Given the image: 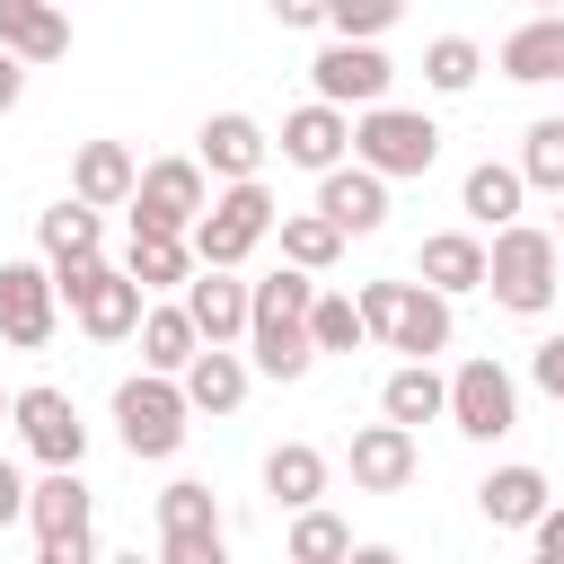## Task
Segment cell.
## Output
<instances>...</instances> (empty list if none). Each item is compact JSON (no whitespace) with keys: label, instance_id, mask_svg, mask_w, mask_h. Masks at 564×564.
Segmentation results:
<instances>
[{"label":"cell","instance_id":"obj_44","mask_svg":"<svg viewBox=\"0 0 564 564\" xmlns=\"http://www.w3.org/2000/svg\"><path fill=\"white\" fill-rule=\"evenodd\" d=\"M529 9H564V0H529Z\"/></svg>","mask_w":564,"mask_h":564},{"label":"cell","instance_id":"obj_26","mask_svg":"<svg viewBox=\"0 0 564 564\" xmlns=\"http://www.w3.org/2000/svg\"><path fill=\"white\" fill-rule=\"evenodd\" d=\"M520 194H529V176H520V167H502V159H476V167L458 176V212H467L476 229L520 220Z\"/></svg>","mask_w":564,"mask_h":564},{"label":"cell","instance_id":"obj_34","mask_svg":"<svg viewBox=\"0 0 564 564\" xmlns=\"http://www.w3.org/2000/svg\"><path fill=\"white\" fill-rule=\"evenodd\" d=\"M423 79H432L441 97H467V88L485 79V44H476V35H432V44H423Z\"/></svg>","mask_w":564,"mask_h":564},{"label":"cell","instance_id":"obj_19","mask_svg":"<svg viewBox=\"0 0 564 564\" xmlns=\"http://www.w3.org/2000/svg\"><path fill=\"white\" fill-rule=\"evenodd\" d=\"M494 70L520 79V88H555L564 79V9H538L529 26H511L502 53H494Z\"/></svg>","mask_w":564,"mask_h":564},{"label":"cell","instance_id":"obj_6","mask_svg":"<svg viewBox=\"0 0 564 564\" xmlns=\"http://www.w3.org/2000/svg\"><path fill=\"white\" fill-rule=\"evenodd\" d=\"M352 159L361 167H379L388 185L397 176H432V159H441V123L432 115H414V106H352Z\"/></svg>","mask_w":564,"mask_h":564},{"label":"cell","instance_id":"obj_20","mask_svg":"<svg viewBox=\"0 0 564 564\" xmlns=\"http://www.w3.org/2000/svg\"><path fill=\"white\" fill-rule=\"evenodd\" d=\"M176 388H185L194 414H238V405H247V352H229V344H194V361L176 370Z\"/></svg>","mask_w":564,"mask_h":564},{"label":"cell","instance_id":"obj_38","mask_svg":"<svg viewBox=\"0 0 564 564\" xmlns=\"http://www.w3.org/2000/svg\"><path fill=\"white\" fill-rule=\"evenodd\" d=\"M529 379H538V388H546V397L564 405V335H546V344L529 352Z\"/></svg>","mask_w":564,"mask_h":564},{"label":"cell","instance_id":"obj_25","mask_svg":"<svg viewBox=\"0 0 564 564\" xmlns=\"http://www.w3.org/2000/svg\"><path fill=\"white\" fill-rule=\"evenodd\" d=\"M414 273L432 282V291H485V238L476 229H432L423 238V256H414Z\"/></svg>","mask_w":564,"mask_h":564},{"label":"cell","instance_id":"obj_43","mask_svg":"<svg viewBox=\"0 0 564 564\" xmlns=\"http://www.w3.org/2000/svg\"><path fill=\"white\" fill-rule=\"evenodd\" d=\"M555 212H564V194H555ZM555 247H564V220H555Z\"/></svg>","mask_w":564,"mask_h":564},{"label":"cell","instance_id":"obj_37","mask_svg":"<svg viewBox=\"0 0 564 564\" xmlns=\"http://www.w3.org/2000/svg\"><path fill=\"white\" fill-rule=\"evenodd\" d=\"M405 18V0H326V26L335 35H388Z\"/></svg>","mask_w":564,"mask_h":564},{"label":"cell","instance_id":"obj_24","mask_svg":"<svg viewBox=\"0 0 564 564\" xmlns=\"http://www.w3.org/2000/svg\"><path fill=\"white\" fill-rule=\"evenodd\" d=\"M35 247H44V264H79V256L106 247V212L79 203V194H62L53 212H35Z\"/></svg>","mask_w":564,"mask_h":564},{"label":"cell","instance_id":"obj_16","mask_svg":"<svg viewBox=\"0 0 564 564\" xmlns=\"http://www.w3.org/2000/svg\"><path fill=\"white\" fill-rule=\"evenodd\" d=\"M176 300H185V317H194L203 344H238L247 335V282H238V264H194Z\"/></svg>","mask_w":564,"mask_h":564},{"label":"cell","instance_id":"obj_3","mask_svg":"<svg viewBox=\"0 0 564 564\" xmlns=\"http://www.w3.org/2000/svg\"><path fill=\"white\" fill-rule=\"evenodd\" d=\"M555 229H538V220H502L494 229V247H485V291L511 308V317H546L564 291H555Z\"/></svg>","mask_w":564,"mask_h":564},{"label":"cell","instance_id":"obj_21","mask_svg":"<svg viewBox=\"0 0 564 564\" xmlns=\"http://www.w3.org/2000/svg\"><path fill=\"white\" fill-rule=\"evenodd\" d=\"M0 44L35 70V62H62L70 53V18L62 0H0Z\"/></svg>","mask_w":564,"mask_h":564},{"label":"cell","instance_id":"obj_23","mask_svg":"<svg viewBox=\"0 0 564 564\" xmlns=\"http://www.w3.org/2000/svg\"><path fill=\"white\" fill-rule=\"evenodd\" d=\"M132 176H141V167H132V150H123V141H79V150H70V194H79V203H97V212L132 203Z\"/></svg>","mask_w":564,"mask_h":564},{"label":"cell","instance_id":"obj_8","mask_svg":"<svg viewBox=\"0 0 564 564\" xmlns=\"http://www.w3.org/2000/svg\"><path fill=\"white\" fill-rule=\"evenodd\" d=\"M88 485L79 467H44V485H26V520H35V555L44 564H88L97 555V520H88Z\"/></svg>","mask_w":564,"mask_h":564},{"label":"cell","instance_id":"obj_15","mask_svg":"<svg viewBox=\"0 0 564 564\" xmlns=\"http://www.w3.org/2000/svg\"><path fill=\"white\" fill-rule=\"evenodd\" d=\"M317 212H326L344 238H370V229L388 220V176L361 167V159H335V167L317 176Z\"/></svg>","mask_w":564,"mask_h":564},{"label":"cell","instance_id":"obj_30","mask_svg":"<svg viewBox=\"0 0 564 564\" xmlns=\"http://www.w3.org/2000/svg\"><path fill=\"white\" fill-rule=\"evenodd\" d=\"M546 502H555V494H546V476H538V467H494V476L476 485V511H485L494 529H529Z\"/></svg>","mask_w":564,"mask_h":564},{"label":"cell","instance_id":"obj_40","mask_svg":"<svg viewBox=\"0 0 564 564\" xmlns=\"http://www.w3.org/2000/svg\"><path fill=\"white\" fill-rule=\"evenodd\" d=\"M9 520H26V476L0 458V529H9Z\"/></svg>","mask_w":564,"mask_h":564},{"label":"cell","instance_id":"obj_9","mask_svg":"<svg viewBox=\"0 0 564 564\" xmlns=\"http://www.w3.org/2000/svg\"><path fill=\"white\" fill-rule=\"evenodd\" d=\"M467 441H502L511 423H520V379L494 361V352H476V361H458L449 370V405H441Z\"/></svg>","mask_w":564,"mask_h":564},{"label":"cell","instance_id":"obj_13","mask_svg":"<svg viewBox=\"0 0 564 564\" xmlns=\"http://www.w3.org/2000/svg\"><path fill=\"white\" fill-rule=\"evenodd\" d=\"M212 203L203 159H150L132 176V229H194V212Z\"/></svg>","mask_w":564,"mask_h":564},{"label":"cell","instance_id":"obj_31","mask_svg":"<svg viewBox=\"0 0 564 564\" xmlns=\"http://www.w3.org/2000/svg\"><path fill=\"white\" fill-rule=\"evenodd\" d=\"M132 335H141V370H185V361H194V344H203V335H194V317H185V300L141 308V326H132Z\"/></svg>","mask_w":564,"mask_h":564},{"label":"cell","instance_id":"obj_10","mask_svg":"<svg viewBox=\"0 0 564 564\" xmlns=\"http://www.w3.org/2000/svg\"><path fill=\"white\" fill-rule=\"evenodd\" d=\"M159 555H167V564H220V555H229V529H220L212 485L176 476V485L159 494Z\"/></svg>","mask_w":564,"mask_h":564},{"label":"cell","instance_id":"obj_42","mask_svg":"<svg viewBox=\"0 0 564 564\" xmlns=\"http://www.w3.org/2000/svg\"><path fill=\"white\" fill-rule=\"evenodd\" d=\"M282 26H326V0H273Z\"/></svg>","mask_w":564,"mask_h":564},{"label":"cell","instance_id":"obj_33","mask_svg":"<svg viewBox=\"0 0 564 564\" xmlns=\"http://www.w3.org/2000/svg\"><path fill=\"white\" fill-rule=\"evenodd\" d=\"M308 344H317V352H361V344H370V326H361V300L317 282V300H308Z\"/></svg>","mask_w":564,"mask_h":564},{"label":"cell","instance_id":"obj_45","mask_svg":"<svg viewBox=\"0 0 564 564\" xmlns=\"http://www.w3.org/2000/svg\"><path fill=\"white\" fill-rule=\"evenodd\" d=\"M555 291H564V256H555Z\"/></svg>","mask_w":564,"mask_h":564},{"label":"cell","instance_id":"obj_1","mask_svg":"<svg viewBox=\"0 0 564 564\" xmlns=\"http://www.w3.org/2000/svg\"><path fill=\"white\" fill-rule=\"evenodd\" d=\"M308 300H317V273L282 264L264 282H247V361L264 379H308L317 344H308Z\"/></svg>","mask_w":564,"mask_h":564},{"label":"cell","instance_id":"obj_4","mask_svg":"<svg viewBox=\"0 0 564 564\" xmlns=\"http://www.w3.org/2000/svg\"><path fill=\"white\" fill-rule=\"evenodd\" d=\"M53 291H62V308L79 317V335H88V344H123V335L141 326V308H150V291H141L123 264H106V256L53 264Z\"/></svg>","mask_w":564,"mask_h":564},{"label":"cell","instance_id":"obj_29","mask_svg":"<svg viewBox=\"0 0 564 564\" xmlns=\"http://www.w3.org/2000/svg\"><path fill=\"white\" fill-rule=\"evenodd\" d=\"M123 273H132L141 291H185V273H194V238H185V229H132Z\"/></svg>","mask_w":564,"mask_h":564},{"label":"cell","instance_id":"obj_11","mask_svg":"<svg viewBox=\"0 0 564 564\" xmlns=\"http://www.w3.org/2000/svg\"><path fill=\"white\" fill-rule=\"evenodd\" d=\"M308 79H317V97L326 106H379L388 97V79H397V62L379 53V35H335V44H317V62H308Z\"/></svg>","mask_w":564,"mask_h":564},{"label":"cell","instance_id":"obj_46","mask_svg":"<svg viewBox=\"0 0 564 564\" xmlns=\"http://www.w3.org/2000/svg\"><path fill=\"white\" fill-rule=\"evenodd\" d=\"M0 423H9V397H0Z\"/></svg>","mask_w":564,"mask_h":564},{"label":"cell","instance_id":"obj_18","mask_svg":"<svg viewBox=\"0 0 564 564\" xmlns=\"http://www.w3.org/2000/svg\"><path fill=\"white\" fill-rule=\"evenodd\" d=\"M414 467H423V449H414V432H405V423H388V414H379V423H361V432H352V485H361V494H405V485H414Z\"/></svg>","mask_w":564,"mask_h":564},{"label":"cell","instance_id":"obj_32","mask_svg":"<svg viewBox=\"0 0 564 564\" xmlns=\"http://www.w3.org/2000/svg\"><path fill=\"white\" fill-rule=\"evenodd\" d=\"M273 229H282V264H300V273H326L344 256V229L326 212H273Z\"/></svg>","mask_w":564,"mask_h":564},{"label":"cell","instance_id":"obj_41","mask_svg":"<svg viewBox=\"0 0 564 564\" xmlns=\"http://www.w3.org/2000/svg\"><path fill=\"white\" fill-rule=\"evenodd\" d=\"M18 97H26V62H18V53H9V44H0V115H9V106H18Z\"/></svg>","mask_w":564,"mask_h":564},{"label":"cell","instance_id":"obj_27","mask_svg":"<svg viewBox=\"0 0 564 564\" xmlns=\"http://www.w3.org/2000/svg\"><path fill=\"white\" fill-rule=\"evenodd\" d=\"M441 405H449V379H441L432 361H397V370L379 379V414L405 423V432H414V423H441Z\"/></svg>","mask_w":564,"mask_h":564},{"label":"cell","instance_id":"obj_35","mask_svg":"<svg viewBox=\"0 0 564 564\" xmlns=\"http://www.w3.org/2000/svg\"><path fill=\"white\" fill-rule=\"evenodd\" d=\"M538 194H564V115H538L529 132H520V159H511Z\"/></svg>","mask_w":564,"mask_h":564},{"label":"cell","instance_id":"obj_14","mask_svg":"<svg viewBox=\"0 0 564 564\" xmlns=\"http://www.w3.org/2000/svg\"><path fill=\"white\" fill-rule=\"evenodd\" d=\"M53 317H62L53 264H0V335L18 352H44L53 344Z\"/></svg>","mask_w":564,"mask_h":564},{"label":"cell","instance_id":"obj_12","mask_svg":"<svg viewBox=\"0 0 564 564\" xmlns=\"http://www.w3.org/2000/svg\"><path fill=\"white\" fill-rule=\"evenodd\" d=\"M9 423H18V441H26L44 467H79V458H88V423H79L70 388H18V397H9Z\"/></svg>","mask_w":564,"mask_h":564},{"label":"cell","instance_id":"obj_36","mask_svg":"<svg viewBox=\"0 0 564 564\" xmlns=\"http://www.w3.org/2000/svg\"><path fill=\"white\" fill-rule=\"evenodd\" d=\"M335 555H352V529H344L335 511L300 502V511H291V564H335Z\"/></svg>","mask_w":564,"mask_h":564},{"label":"cell","instance_id":"obj_5","mask_svg":"<svg viewBox=\"0 0 564 564\" xmlns=\"http://www.w3.org/2000/svg\"><path fill=\"white\" fill-rule=\"evenodd\" d=\"M185 423H194V405H185L176 370H132L115 388V441L132 458H176L185 449Z\"/></svg>","mask_w":564,"mask_h":564},{"label":"cell","instance_id":"obj_17","mask_svg":"<svg viewBox=\"0 0 564 564\" xmlns=\"http://www.w3.org/2000/svg\"><path fill=\"white\" fill-rule=\"evenodd\" d=\"M291 167H308V176H326L344 150H352V115L344 106H326V97H308V106H291L282 115V141H273Z\"/></svg>","mask_w":564,"mask_h":564},{"label":"cell","instance_id":"obj_22","mask_svg":"<svg viewBox=\"0 0 564 564\" xmlns=\"http://www.w3.org/2000/svg\"><path fill=\"white\" fill-rule=\"evenodd\" d=\"M194 159H203V176H264L273 141H264V123H256V115H212Z\"/></svg>","mask_w":564,"mask_h":564},{"label":"cell","instance_id":"obj_39","mask_svg":"<svg viewBox=\"0 0 564 564\" xmlns=\"http://www.w3.org/2000/svg\"><path fill=\"white\" fill-rule=\"evenodd\" d=\"M529 538H538V555H546V564H564V502H546V511L529 520Z\"/></svg>","mask_w":564,"mask_h":564},{"label":"cell","instance_id":"obj_2","mask_svg":"<svg viewBox=\"0 0 564 564\" xmlns=\"http://www.w3.org/2000/svg\"><path fill=\"white\" fill-rule=\"evenodd\" d=\"M361 300V326H370V344H388V352H405V361H432V352H449V291H432L423 273L414 282H361L352 291Z\"/></svg>","mask_w":564,"mask_h":564},{"label":"cell","instance_id":"obj_7","mask_svg":"<svg viewBox=\"0 0 564 564\" xmlns=\"http://www.w3.org/2000/svg\"><path fill=\"white\" fill-rule=\"evenodd\" d=\"M185 238H194V264H247V256L273 238V194H264V176H229V194H212Z\"/></svg>","mask_w":564,"mask_h":564},{"label":"cell","instance_id":"obj_47","mask_svg":"<svg viewBox=\"0 0 564 564\" xmlns=\"http://www.w3.org/2000/svg\"><path fill=\"white\" fill-rule=\"evenodd\" d=\"M555 88H564V79H555Z\"/></svg>","mask_w":564,"mask_h":564},{"label":"cell","instance_id":"obj_28","mask_svg":"<svg viewBox=\"0 0 564 564\" xmlns=\"http://www.w3.org/2000/svg\"><path fill=\"white\" fill-rule=\"evenodd\" d=\"M326 476H335V467H326V449H317V441H273V449H264V494H273L282 511L317 502V494H326Z\"/></svg>","mask_w":564,"mask_h":564}]
</instances>
